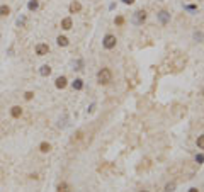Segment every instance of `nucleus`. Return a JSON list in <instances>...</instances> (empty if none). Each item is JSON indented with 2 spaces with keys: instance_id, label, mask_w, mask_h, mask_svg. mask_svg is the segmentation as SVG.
<instances>
[{
  "instance_id": "1",
  "label": "nucleus",
  "mask_w": 204,
  "mask_h": 192,
  "mask_svg": "<svg viewBox=\"0 0 204 192\" xmlns=\"http://www.w3.org/2000/svg\"><path fill=\"white\" fill-rule=\"evenodd\" d=\"M111 80H112V71H111V70L109 68L99 70V73H97V82L101 83V85H107Z\"/></svg>"
},
{
  "instance_id": "2",
  "label": "nucleus",
  "mask_w": 204,
  "mask_h": 192,
  "mask_svg": "<svg viewBox=\"0 0 204 192\" xmlns=\"http://www.w3.org/2000/svg\"><path fill=\"white\" fill-rule=\"evenodd\" d=\"M116 43H117L116 36L114 34H107L106 38H104L102 44H104V48H106V49H112V48H116Z\"/></svg>"
},
{
  "instance_id": "3",
  "label": "nucleus",
  "mask_w": 204,
  "mask_h": 192,
  "mask_svg": "<svg viewBox=\"0 0 204 192\" xmlns=\"http://www.w3.org/2000/svg\"><path fill=\"white\" fill-rule=\"evenodd\" d=\"M145 19H146V12H145V10H138V12L133 14V24H136V26L143 24Z\"/></svg>"
},
{
  "instance_id": "4",
  "label": "nucleus",
  "mask_w": 204,
  "mask_h": 192,
  "mask_svg": "<svg viewBox=\"0 0 204 192\" xmlns=\"http://www.w3.org/2000/svg\"><path fill=\"white\" fill-rule=\"evenodd\" d=\"M48 51H49V46H48L46 43H39V44H36V55L44 56V55H48Z\"/></svg>"
},
{
  "instance_id": "5",
  "label": "nucleus",
  "mask_w": 204,
  "mask_h": 192,
  "mask_svg": "<svg viewBox=\"0 0 204 192\" xmlns=\"http://www.w3.org/2000/svg\"><path fill=\"white\" fill-rule=\"evenodd\" d=\"M54 85H56V89H65V87H67V78H65V77H58Z\"/></svg>"
},
{
  "instance_id": "6",
  "label": "nucleus",
  "mask_w": 204,
  "mask_h": 192,
  "mask_svg": "<svg viewBox=\"0 0 204 192\" xmlns=\"http://www.w3.org/2000/svg\"><path fill=\"white\" fill-rule=\"evenodd\" d=\"M39 73H41V77H49L51 75V66L49 65H43L39 68Z\"/></svg>"
},
{
  "instance_id": "7",
  "label": "nucleus",
  "mask_w": 204,
  "mask_h": 192,
  "mask_svg": "<svg viewBox=\"0 0 204 192\" xmlns=\"http://www.w3.org/2000/svg\"><path fill=\"white\" fill-rule=\"evenodd\" d=\"M158 19H160L162 24H167V22L170 21V14H169V12H165V10H162V12L158 14Z\"/></svg>"
},
{
  "instance_id": "8",
  "label": "nucleus",
  "mask_w": 204,
  "mask_h": 192,
  "mask_svg": "<svg viewBox=\"0 0 204 192\" xmlns=\"http://www.w3.org/2000/svg\"><path fill=\"white\" fill-rule=\"evenodd\" d=\"M72 26H73V22H72V19H70V17H65V19L61 21V27L65 29V31L72 29Z\"/></svg>"
},
{
  "instance_id": "9",
  "label": "nucleus",
  "mask_w": 204,
  "mask_h": 192,
  "mask_svg": "<svg viewBox=\"0 0 204 192\" xmlns=\"http://www.w3.org/2000/svg\"><path fill=\"white\" fill-rule=\"evenodd\" d=\"M80 10H82L80 2H72V4H70V12H72V14H75V12H80Z\"/></svg>"
},
{
  "instance_id": "10",
  "label": "nucleus",
  "mask_w": 204,
  "mask_h": 192,
  "mask_svg": "<svg viewBox=\"0 0 204 192\" xmlns=\"http://www.w3.org/2000/svg\"><path fill=\"white\" fill-rule=\"evenodd\" d=\"M20 114H22V109H20L19 105H14L12 109H10V116L15 117V119H17V117H20Z\"/></svg>"
},
{
  "instance_id": "11",
  "label": "nucleus",
  "mask_w": 204,
  "mask_h": 192,
  "mask_svg": "<svg viewBox=\"0 0 204 192\" xmlns=\"http://www.w3.org/2000/svg\"><path fill=\"white\" fill-rule=\"evenodd\" d=\"M56 192H70V185H68L67 182H61V184H58V187H56Z\"/></svg>"
},
{
  "instance_id": "12",
  "label": "nucleus",
  "mask_w": 204,
  "mask_h": 192,
  "mask_svg": "<svg viewBox=\"0 0 204 192\" xmlns=\"http://www.w3.org/2000/svg\"><path fill=\"white\" fill-rule=\"evenodd\" d=\"M83 89V80L82 78H77L73 82V90H82Z\"/></svg>"
},
{
  "instance_id": "13",
  "label": "nucleus",
  "mask_w": 204,
  "mask_h": 192,
  "mask_svg": "<svg viewBox=\"0 0 204 192\" xmlns=\"http://www.w3.org/2000/svg\"><path fill=\"white\" fill-rule=\"evenodd\" d=\"M56 43H58V46H68V38H65V36H58Z\"/></svg>"
},
{
  "instance_id": "14",
  "label": "nucleus",
  "mask_w": 204,
  "mask_h": 192,
  "mask_svg": "<svg viewBox=\"0 0 204 192\" xmlns=\"http://www.w3.org/2000/svg\"><path fill=\"white\" fill-rule=\"evenodd\" d=\"M39 150L43 151V153H48V151L51 150V144H49V143H46V141H43V143L39 144Z\"/></svg>"
},
{
  "instance_id": "15",
  "label": "nucleus",
  "mask_w": 204,
  "mask_h": 192,
  "mask_svg": "<svg viewBox=\"0 0 204 192\" xmlns=\"http://www.w3.org/2000/svg\"><path fill=\"white\" fill-rule=\"evenodd\" d=\"M9 14H10L9 5H0V15H9Z\"/></svg>"
},
{
  "instance_id": "16",
  "label": "nucleus",
  "mask_w": 204,
  "mask_h": 192,
  "mask_svg": "<svg viewBox=\"0 0 204 192\" xmlns=\"http://www.w3.org/2000/svg\"><path fill=\"white\" fill-rule=\"evenodd\" d=\"M175 191V182H169L165 185V192H174Z\"/></svg>"
},
{
  "instance_id": "17",
  "label": "nucleus",
  "mask_w": 204,
  "mask_h": 192,
  "mask_svg": "<svg viewBox=\"0 0 204 192\" xmlns=\"http://www.w3.org/2000/svg\"><path fill=\"white\" fill-rule=\"evenodd\" d=\"M38 5H39V4H38V0H31V2L27 4L29 10H36V9H38Z\"/></svg>"
},
{
  "instance_id": "18",
  "label": "nucleus",
  "mask_w": 204,
  "mask_h": 192,
  "mask_svg": "<svg viewBox=\"0 0 204 192\" xmlns=\"http://www.w3.org/2000/svg\"><path fill=\"white\" fill-rule=\"evenodd\" d=\"M197 146H199L201 150H204V134H201V136L197 138Z\"/></svg>"
},
{
  "instance_id": "19",
  "label": "nucleus",
  "mask_w": 204,
  "mask_h": 192,
  "mask_svg": "<svg viewBox=\"0 0 204 192\" xmlns=\"http://www.w3.org/2000/svg\"><path fill=\"white\" fill-rule=\"evenodd\" d=\"M82 65H83V61H82V60H77V63H75V70H82Z\"/></svg>"
},
{
  "instance_id": "20",
  "label": "nucleus",
  "mask_w": 204,
  "mask_h": 192,
  "mask_svg": "<svg viewBox=\"0 0 204 192\" xmlns=\"http://www.w3.org/2000/svg\"><path fill=\"white\" fill-rule=\"evenodd\" d=\"M196 162H197V163H203V162H204V155H197Z\"/></svg>"
},
{
  "instance_id": "21",
  "label": "nucleus",
  "mask_w": 204,
  "mask_h": 192,
  "mask_svg": "<svg viewBox=\"0 0 204 192\" xmlns=\"http://www.w3.org/2000/svg\"><path fill=\"white\" fill-rule=\"evenodd\" d=\"M24 97H26L27 100H31V99L34 97V94H33V92H26V95H24Z\"/></svg>"
},
{
  "instance_id": "22",
  "label": "nucleus",
  "mask_w": 204,
  "mask_h": 192,
  "mask_svg": "<svg viewBox=\"0 0 204 192\" xmlns=\"http://www.w3.org/2000/svg\"><path fill=\"white\" fill-rule=\"evenodd\" d=\"M24 22H26V17H22V19H19V21H17V24H19V26H22Z\"/></svg>"
},
{
  "instance_id": "23",
  "label": "nucleus",
  "mask_w": 204,
  "mask_h": 192,
  "mask_svg": "<svg viewBox=\"0 0 204 192\" xmlns=\"http://www.w3.org/2000/svg\"><path fill=\"white\" fill-rule=\"evenodd\" d=\"M122 22H124V19H122V17H117V19H116V24H122Z\"/></svg>"
},
{
  "instance_id": "24",
  "label": "nucleus",
  "mask_w": 204,
  "mask_h": 192,
  "mask_svg": "<svg viewBox=\"0 0 204 192\" xmlns=\"http://www.w3.org/2000/svg\"><path fill=\"white\" fill-rule=\"evenodd\" d=\"M122 2H124V4H129V5H131V4H133L135 0H122Z\"/></svg>"
},
{
  "instance_id": "25",
  "label": "nucleus",
  "mask_w": 204,
  "mask_h": 192,
  "mask_svg": "<svg viewBox=\"0 0 204 192\" xmlns=\"http://www.w3.org/2000/svg\"><path fill=\"white\" fill-rule=\"evenodd\" d=\"M189 192H199V191H197L196 187H192V189H189Z\"/></svg>"
},
{
  "instance_id": "26",
  "label": "nucleus",
  "mask_w": 204,
  "mask_h": 192,
  "mask_svg": "<svg viewBox=\"0 0 204 192\" xmlns=\"http://www.w3.org/2000/svg\"><path fill=\"white\" fill-rule=\"evenodd\" d=\"M141 192H148V191H141Z\"/></svg>"
},
{
  "instance_id": "27",
  "label": "nucleus",
  "mask_w": 204,
  "mask_h": 192,
  "mask_svg": "<svg viewBox=\"0 0 204 192\" xmlns=\"http://www.w3.org/2000/svg\"><path fill=\"white\" fill-rule=\"evenodd\" d=\"M203 94H204V92H203Z\"/></svg>"
}]
</instances>
